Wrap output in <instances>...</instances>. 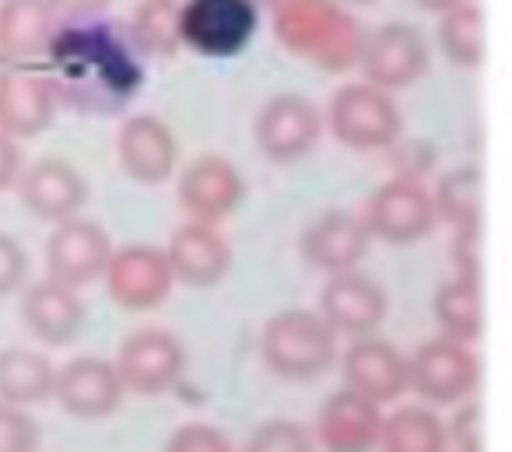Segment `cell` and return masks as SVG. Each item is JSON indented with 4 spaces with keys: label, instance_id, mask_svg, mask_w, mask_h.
<instances>
[{
    "label": "cell",
    "instance_id": "cell-1",
    "mask_svg": "<svg viewBox=\"0 0 512 452\" xmlns=\"http://www.w3.org/2000/svg\"><path fill=\"white\" fill-rule=\"evenodd\" d=\"M50 57L60 74V92L85 109H116L141 88V46L113 22H74L53 29Z\"/></svg>",
    "mask_w": 512,
    "mask_h": 452
},
{
    "label": "cell",
    "instance_id": "cell-2",
    "mask_svg": "<svg viewBox=\"0 0 512 452\" xmlns=\"http://www.w3.org/2000/svg\"><path fill=\"white\" fill-rule=\"evenodd\" d=\"M274 32L285 50L330 74L358 67L362 25L337 0H274Z\"/></svg>",
    "mask_w": 512,
    "mask_h": 452
},
{
    "label": "cell",
    "instance_id": "cell-3",
    "mask_svg": "<svg viewBox=\"0 0 512 452\" xmlns=\"http://www.w3.org/2000/svg\"><path fill=\"white\" fill-rule=\"evenodd\" d=\"M260 351L274 375L306 382L337 361V333L316 309H285L267 319Z\"/></svg>",
    "mask_w": 512,
    "mask_h": 452
},
{
    "label": "cell",
    "instance_id": "cell-4",
    "mask_svg": "<svg viewBox=\"0 0 512 452\" xmlns=\"http://www.w3.org/2000/svg\"><path fill=\"white\" fill-rule=\"evenodd\" d=\"M327 123L334 137L351 151H383L400 141V109L390 92L358 81V85H344L334 92L327 109Z\"/></svg>",
    "mask_w": 512,
    "mask_h": 452
},
{
    "label": "cell",
    "instance_id": "cell-5",
    "mask_svg": "<svg viewBox=\"0 0 512 452\" xmlns=\"http://www.w3.org/2000/svg\"><path fill=\"white\" fill-rule=\"evenodd\" d=\"M256 25H260L256 0H186L179 4V46H190L200 57H235L253 43Z\"/></svg>",
    "mask_w": 512,
    "mask_h": 452
},
{
    "label": "cell",
    "instance_id": "cell-6",
    "mask_svg": "<svg viewBox=\"0 0 512 452\" xmlns=\"http://www.w3.org/2000/svg\"><path fill=\"white\" fill-rule=\"evenodd\" d=\"M477 382H481V361L470 351V344L460 340L435 337L407 358V389L439 407L467 400Z\"/></svg>",
    "mask_w": 512,
    "mask_h": 452
},
{
    "label": "cell",
    "instance_id": "cell-7",
    "mask_svg": "<svg viewBox=\"0 0 512 452\" xmlns=\"http://www.w3.org/2000/svg\"><path fill=\"white\" fill-rule=\"evenodd\" d=\"M106 291L120 309L127 312H151L172 295V267L165 249L158 246H123L109 253V263L102 270Z\"/></svg>",
    "mask_w": 512,
    "mask_h": 452
},
{
    "label": "cell",
    "instance_id": "cell-8",
    "mask_svg": "<svg viewBox=\"0 0 512 452\" xmlns=\"http://www.w3.org/2000/svg\"><path fill=\"white\" fill-rule=\"evenodd\" d=\"M323 137V113L316 109V102H309L306 95H274L253 123V141L260 148V155L271 162H299L309 151L320 144Z\"/></svg>",
    "mask_w": 512,
    "mask_h": 452
},
{
    "label": "cell",
    "instance_id": "cell-9",
    "mask_svg": "<svg viewBox=\"0 0 512 452\" xmlns=\"http://www.w3.org/2000/svg\"><path fill=\"white\" fill-rule=\"evenodd\" d=\"M365 228L372 239H383L390 246H411L425 239L435 228L432 193L411 176H397L383 183L365 204Z\"/></svg>",
    "mask_w": 512,
    "mask_h": 452
},
{
    "label": "cell",
    "instance_id": "cell-10",
    "mask_svg": "<svg viewBox=\"0 0 512 452\" xmlns=\"http://www.w3.org/2000/svg\"><path fill=\"white\" fill-rule=\"evenodd\" d=\"M113 365L120 372L123 389L141 396H158L179 382L186 368V347L179 344L176 333L148 326V330H137L123 340Z\"/></svg>",
    "mask_w": 512,
    "mask_h": 452
},
{
    "label": "cell",
    "instance_id": "cell-11",
    "mask_svg": "<svg viewBox=\"0 0 512 452\" xmlns=\"http://www.w3.org/2000/svg\"><path fill=\"white\" fill-rule=\"evenodd\" d=\"M390 298H386L383 284L376 277L362 274L358 267L330 274V281L320 291V316L327 319V326L337 337H369L383 326Z\"/></svg>",
    "mask_w": 512,
    "mask_h": 452
},
{
    "label": "cell",
    "instance_id": "cell-12",
    "mask_svg": "<svg viewBox=\"0 0 512 452\" xmlns=\"http://www.w3.org/2000/svg\"><path fill=\"white\" fill-rule=\"evenodd\" d=\"M358 67L365 71V81L383 92L411 88L428 71V43L411 25L390 22L362 39Z\"/></svg>",
    "mask_w": 512,
    "mask_h": 452
},
{
    "label": "cell",
    "instance_id": "cell-13",
    "mask_svg": "<svg viewBox=\"0 0 512 452\" xmlns=\"http://www.w3.org/2000/svg\"><path fill=\"white\" fill-rule=\"evenodd\" d=\"M113 253L106 228L99 221L88 218H67L57 221L50 242H46V270L53 281L67 284V288H85V284L99 281L102 270Z\"/></svg>",
    "mask_w": 512,
    "mask_h": 452
},
{
    "label": "cell",
    "instance_id": "cell-14",
    "mask_svg": "<svg viewBox=\"0 0 512 452\" xmlns=\"http://www.w3.org/2000/svg\"><path fill=\"white\" fill-rule=\"evenodd\" d=\"M120 372L109 358H74L53 375V400L81 421H102L123 403Z\"/></svg>",
    "mask_w": 512,
    "mask_h": 452
},
{
    "label": "cell",
    "instance_id": "cell-15",
    "mask_svg": "<svg viewBox=\"0 0 512 452\" xmlns=\"http://www.w3.org/2000/svg\"><path fill=\"white\" fill-rule=\"evenodd\" d=\"M116 158H120L123 172L144 186H158L172 179L179 162V144L169 123L158 120L151 113L130 116L116 134Z\"/></svg>",
    "mask_w": 512,
    "mask_h": 452
},
{
    "label": "cell",
    "instance_id": "cell-16",
    "mask_svg": "<svg viewBox=\"0 0 512 452\" xmlns=\"http://www.w3.org/2000/svg\"><path fill=\"white\" fill-rule=\"evenodd\" d=\"M242 197H246L242 172L221 155L197 158L179 176V204L193 221L218 225L221 218H228L242 204Z\"/></svg>",
    "mask_w": 512,
    "mask_h": 452
},
{
    "label": "cell",
    "instance_id": "cell-17",
    "mask_svg": "<svg viewBox=\"0 0 512 452\" xmlns=\"http://www.w3.org/2000/svg\"><path fill=\"white\" fill-rule=\"evenodd\" d=\"M341 368H344V386L369 396L379 407L400 400V393H407V358L390 340L376 337V333L351 340V347L344 351Z\"/></svg>",
    "mask_w": 512,
    "mask_h": 452
},
{
    "label": "cell",
    "instance_id": "cell-18",
    "mask_svg": "<svg viewBox=\"0 0 512 452\" xmlns=\"http://www.w3.org/2000/svg\"><path fill=\"white\" fill-rule=\"evenodd\" d=\"M18 193L39 221H67L88 204V183L64 158H39L18 176Z\"/></svg>",
    "mask_w": 512,
    "mask_h": 452
},
{
    "label": "cell",
    "instance_id": "cell-19",
    "mask_svg": "<svg viewBox=\"0 0 512 452\" xmlns=\"http://www.w3.org/2000/svg\"><path fill=\"white\" fill-rule=\"evenodd\" d=\"M172 277L190 288H214L232 270V246L211 221H186L165 246Z\"/></svg>",
    "mask_w": 512,
    "mask_h": 452
},
{
    "label": "cell",
    "instance_id": "cell-20",
    "mask_svg": "<svg viewBox=\"0 0 512 452\" xmlns=\"http://www.w3.org/2000/svg\"><path fill=\"white\" fill-rule=\"evenodd\" d=\"M383 428V410L355 389H337L327 396L316 417V438L327 452H372Z\"/></svg>",
    "mask_w": 512,
    "mask_h": 452
},
{
    "label": "cell",
    "instance_id": "cell-21",
    "mask_svg": "<svg viewBox=\"0 0 512 452\" xmlns=\"http://www.w3.org/2000/svg\"><path fill=\"white\" fill-rule=\"evenodd\" d=\"M369 228L358 214L348 211H327L316 221H309L302 232V256L309 267L323 270V274H341L365 260L369 253Z\"/></svg>",
    "mask_w": 512,
    "mask_h": 452
},
{
    "label": "cell",
    "instance_id": "cell-22",
    "mask_svg": "<svg viewBox=\"0 0 512 452\" xmlns=\"http://www.w3.org/2000/svg\"><path fill=\"white\" fill-rule=\"evenodd\" d=\"M85 302H81L78 288H67V284L46 281L32 284L22 298V319L32 333H36L43 344L50 347H67L78 340V333L85 330Z\"/></svg>",
    "mask_w": 512,
    "mask_h": 452
},
{
    "label": "cell",
    "instance_id": "cell-23",
    "mask_svg": "<svg viewBox=\"0 0 512 452\" xmlns=\"http://www.w3.org/2000/svg\"><path fill=\"white\" fill-rule=\"evenodd\" d=\"M57 116V88L36 74H4L0 78V130L15 141L39 137Z\"/></svg>",
    "mask_w": 512,
    "mask_h": 452
},
{
    "label": "cell",
    "instance_id": "cell-24",
    "mask_svg": "<svg viewBox=\"0 0 512 452\" xmlns=\"http://www.w3.org/2000/svg\"><path fill=\"white\" fill-rule=\"evenodd\" d=\"M53 361L32 347H4L0 351V403L36 407L53 396Z\"/></svg>",
    "mask_w": 512,
    "mask_h": 452
},
{
    "label": "cell",
    "instance_id": "cell-25",
    "mask_svg": "<svg viewBox=\"0 0 512 452\" xmlns=\"http://www.w3.org/2000/svg\"><path fill=\"white\" fill-rule=\"evenodd\" d=\"M53 11L50 0H0V53L8 57H29L43 50L53 36Z\"/></svg>",
    "mask_w": 512,
    "mask_h": 452
},
{
    "label": "cell",
    "instance_id": "cell-26",
    "mask_svg": "<svg viewBox=\"0 0 512 452\" xmlns=\"http://www.w3.org/2000/svg\"><path fill=\"white\" fill-rule=\"evenodd\" d=\"M379 452H446V424L435 410L428 407H397L393 414H383V428H379Z\"/></svg>",
    "mask_w": 512,
    "mask_h": 452
},
{
    "label": "cell",
    "instance_id": "cell-27",
    "mask_svg": "<svg viewBox=\"0 0 512 452\" xmlns=\"http://www.w3.org/2000/svg\"><path fill=\"white\" fill-rule=\"evenodd\" d=\"M432 312L442 337L460 340V344H474L481 337V288H477V281L453 277V281L439 284L432 298Z\"/></svg>",
    "mask_w": 512,
    "mask_h": 452
},
{
    "label": "cell",
    "instance_id": "cell-28",
    "mask_svg": "<svg viewBox=\"0 0 512 452\" xmlns=\"http://www.w3.org/2000/svg\"><path fill=\"white\" fill-rule=\"evenodd\" d=\"M435 218L449 221L453 228L481 225V172L477 165H460L446 172L432 193Z\"/></svg>",
    "mask_w": 512,
    "mask_h": 452
},
{
    "label": "cell",
    "instance_id": "cell-29",
    "mask_svg": "<svg viewBox=\"0 0 512 452\" xmlns=\"http://www.w3.org/2000/svg\"><path fill=\"white\" fill-rule=\"evenodd\" d=\"M481 32H484V18L481 8L463 0L456 8L442 11L439 22V46L446 53V60L453 67H477L481 64Z\"/></svg>",
    "mask_w": 512,
    "mask_h": 452
},
{
    "label": "cell",
    "instance_id": "cell-30",
    "mask_svg": "<svg viewBox=\"0 0 512 452\" xmlns=\"http://www.w3.org/2000/svg\"><path fill=\"white\" fill-rule=\"evenodd\" d=\"M130 36L144 53L172 57L179 50V4L176 0H144L134 11Z\"/></svg>",
    "mask_w": 512,
    "mask_h": 452
},
{
    "label": "cell",
    "instance_id": "cell-31",
    "mask_svg": "<svg viewBox=\"0 0 512 452\" xmlns=\"http://www.w3.org/2000/svg\"><path fill=\"white\" fill-rule=\"evenodd\" d=\"M239 452H313V438L302 424L278 417V421L260 424Z\"/></svg>",
    "mask_w": 512,
    "mask_h": 452
},
{
    "label": "cell",
    "instance_id": "cell-32",
    "mask_svg": "<svg viewBox=\"0 0 512 452\" xmlns=\"http://www.w3.org/2000/svg\"><path fill=\"white\" fill-rule=\"evenodd\" d=\"M39 424L25 414V407L0 403V452H36Z\"/></svg>",
    "mask_w": 512,
    "mask_h": 452
},
{
    "label": "cell",
    "instance_id": "cell-33",
    "mask_svg": "<svg viewBox=\"0 0 512 452\" xmlns=\"http://www.w3.org/2000/svg\"><path fill=\"white\" fill-rule=\"evenodd\" d=\"M165 452H235V449H232V442L214 428V424L186 421L169 435Z\"/></svg>",
    "mask_w": 512,
    "mask_h": 452
},
{
    "label": "cell",
    "instance_id": "cell-34",
    "mask_svg": "<svg viewBox=\"0 0 512 452\" xmlns=\"http://www.w3.org/2000/svg\"><path fill=\"white\" fill-rule=\"evenodd\" d=\"M449 260L456 267V277H467V281L481 277V225L456 228L449 242Z\"/></svg>",
    "mask_w": 512,
    "mask_h": 452
},
{
    "label": "cell",
    "instance_id": "cell-35",
    "mask_svg": "<svg viewBox=\"0 0 512 452\" xmlns=\"http://www.w3.org/2000/svg\"><path fill=\"white\" fill-rule=\"evenodd\" d=\"M29 277V253L15 235L0 232V298L18 291Z\"/></svg>",
    "mask_w": 512,
    "mask_h": 452
},
{
    "label": "cell",
    "instance_id": "cell-36",
    "mask_svg": "<svg viewBox=\"0 0 512 452\" xmlns=\"http://www.w3.org/2000/svg\"><path fill=\"white\" fill-rule=\"evenodd\" d=\"M446 438L456 445V452H481V410H477V403L456 410L453 424L446 428Z\"/></svg>",
    "mask_w": 512,
    "mask_h": 452
},
{
    "label": "cell",
    "instance_id": "cell-37",
    "mask_svg": "<svg viewBox=\"0 0 512 452\" xmlns=\"http://www.w3.org/2000/svg\"><path fill=\"white\" fill-rule=\"evenodd\" d=\"M22 176V148L11 134L0 130V190H8Z\"/></svg>",
    "mask_w": 512,
    "mask_h": 452
},
{
    "label": "cell",
    "instance_id": "cell-38",
    "mask_svg": "<svg viewBox=\"0 0 512 452\" xmlns=\"http://www.w3.org/2000/svg\"><path fill=\"white\" fill-rule=\"evenodd\" d=\"M53 11L57 15H67V18H92L99 11H106L113 0H50Z\"/></svg>",
    "mask_w": 512,
    "mask_h": 452
},
{
    "label": "cell",
    "instance_id": "cell-39",
    "mask_svg": "<svg viewBox=\"0 0 512 452\" xmlns=\"http://www.w3.org/2000/svg\"><path fill=\"white\" fill-rule=\"evenodd\" d=\"M414 4L425 8V11H435V15H442V11L456 8V4H463V0H414Z\"/></svg>",
    "mask_w": 512,
    "mask_h": 452
},
{
    "label": "cell",
    "instance_id": "cell-40",
    "mask_svg": "<svg viewBox=\"0 0 512 452\" xmlns=\"http://www.w3.org/2000/svg\"><path fill=\"white\" fill-rule=\"evenodd\" d=\"M348 4H372V0H348Z\"/></svg>",
    "mask_w": 512,
    "mask_h": 452
},
{
    "label": "cell",
    "instance_id": "cell-41",
    "mask_svg": "<svg viewBox=\"0 0 512 452\" xmlns=\"http://www.w3.org/2000/svg\"><path fill=\"white\" fill-rule=\"evenodd\" d=\"M256 4H274V0H256Z\"/></svg>",
    "mask_w": 512,
    "mask_h": 452
}]
</instances>
